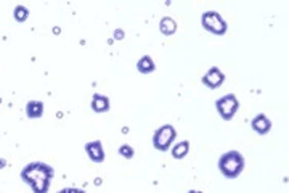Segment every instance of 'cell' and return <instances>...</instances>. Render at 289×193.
<instances>
[{"label": "cell", "mask_w": 289, "mask_h": 193, "mask_svg": "<svg viewBox=\"0 0 289 193\" xmlns=\"http://www.w3.org/2000/svg\"><path fill=\"white\" fill-rule=\"evenodd\" d=\"M201 24L206 31L217 34V35H222L226 32V23L222 20V16L217 13V11H206L201 18Z\"/></svg>", "instance_id": "4"}, {"label": "cell", "mask_w": 289, "mask_h": 193, "mask_svg": "<svg viewBox=\"0 0 289 193\" xmlns=\"http://www.w3.org/2000/svg\"><path fill=\"white\" fill-rule=\"evenodd\" d=\"M114 39L116 41H122L124 39V31L122 29H116L114 31Z\"/></svg>", "instance_id": "17"}, {"label": "cell", "mask_w": 289, "mask_h": 193, "mask_svg": "<svg viewBox=\"0 0 289 193\" xmlns=\"http://www.w3.org/2000/svg\"><path fill=\"white\" fill-rule=\"evenodd\" d=\"M86 151L90 156V160L93 163H103L105 161V151H103V145L100 140L89 142L86 145Z\"/></svg>", "instance_id": "7"}, {"label": "cell", "mask_w": 289, "mask_h": 193, "mask_svg": "<svg viewBox=\"0 0 289 193\" xmlns=\"http://www.w3.org/2000/svg\"><path fill=\"white\" fill-rule=\"evenodd\" d=\"M188 151H190V142L185 140V142H180V143L175 145L174 150H172V156L175 160H182L188 155Z\"/></svg>", "instance_id": "13"}, {"label": "cell", "mask_w": 289, "mask_h": 193, "mask_svg": "<svg viewBox=\"0 0 289 193\" xmlns=\"http://www.w3.org/2000/svg\"><path fill=\"white\" fill-rule=\"evenodd\" d=\"M28 16H29V10H28L26 7L18 5V7L15 8V20H16V21L23 23V21L28 20Z\"/></svg>", "instance_id": "14"}, {"label": "cell", "mask_w": 289, "mask_h": 193, "mask_svg": "<svg viewBox=\"0 0 289 193\" xmlns=\"http://www.w3.org/2000/svg\"><path fill=\"white\" fill-rule=\"evenodd\" d=\"M137 69L141 72V74H150V72H153L156 69V65L153 62V58L148 56V55H144L138 60V63H137Z\"/></svg>", "instance_id": "10"}, {"label": "cell", "mask_w": 289, "mask_h": 193, "mask_svg": "<svg viewBox=\"0 0 289 193\" xmlns=\"http://www.w3.org/2000/svg\"><path fill=\"white\" fill-rule=\"evenodd\" d=\"M159 29H161V32L166 34V35H172V34L177 31V23H175L172 18L166 16V18H162L161 23H159Z\"/></svg>", "instance_id": "12"}, {"label": "cell", "mask_w": 289, "mask_h": 193, "mask_svg": "<svg viewBox=\"0 0 289 193\" xmlns=\"http://www.w3.org/2000/svg\"><path fill=\"white\" fill-rule=\"evenodd\" d=\"M4 164H5V163H4L2 160H0V166H4Z\"/></svg>", "instance_id": "19"}, {"label": "cell", "mask_w": 289, "mask_h": 193, "mask_svg": "<svg viewBox=\"0 0 289 193\" xmlns=\"http://www.w3.org/2000/svg\"><path fill=\"white\" fill-rule=\"evenodd\" d=\"M175 137H177V130L174 129V126L166 124V126L159 127L153 136L154 148L159 150V151H167L169 148H171V145H172Z\"/></svg>", "instance_id": "3"}, {"label": "cell", "mask_w": 289, "mask_h": 193, "mask_svg": "<svg viewBox=\"0 0 289 193\" xmlns=\"http://www.w3.org/2000/svg\"><path fill=\"white\" fill-rule=\"evenodd\" d=\"M119 153L124 156V158L130 160L132 156H134V148L130 147V145H122V147L119 148Z\"/></svg>", "instance_id": "15"}, {"label": "cell", "mask_w": 289, "mask_h": 193, "mask_svg": "<svg viewBox=\"0 0 289 193\" xmlns=\"http://www.w3.org/2000/svg\"><path fill=\"white\" fill-rule=\"evenodd\" d=\"M58 193H86L84 190H80V188H63V190H59Z\"/></svg>", "instance_id": "16"}, {"label": "cell", "mask_w": 289, "mask_h": 193, "mask_svg": "<svg viewBox=\"0 0 289 193\" xmlns=\"http://www.w3.org/2000/svg\"><path fill=\"white\" fill-rule=\"evenodd\" d=\"M225 81V76L222 74V71L219 68H211L206 74H204L202 78V84L204 86H208L209 89H217V87H220L222 84Z\"/></svg>", "instance_id": "6"}, {"label": "cell", "mask_w": 289, "mask_h": 193, "mask_svg": "<svg viewBox=\"0 0 289 193\" xmlns=\"http://www.w3.org/2000/svg\"><path fill=\"white\" fill-rule=\"evenodd\" d=\"M110 106H111V103H110V99H108V96L100 95V93H95L93 95V99H92V110L95 113H105V111L110 110Z\"/></svg>", "instance_id": "9"}, {"label": "cell", "mask_w": 289, "mask_h": 193, "mask_svg": "<svg viewBox=\"0 0 289 193\" xmlns=\"http://www.w3.org/2000/svg\"><path fill=\"white\" fill-rule=\"evenodd\" d=\"M188 193H202V191H198V190H190Z\"/></svg>", "instance_id": "18"}, {"label": "cell", "mask_w": 289, "mask_h": 193, "mask_svg": "<svg viewBox=\"0 0 289 193\" xmlns=\"http://www.w3.org/2000/svg\"><path fill=\"white\" fill-rule=\"evenodd\" d=\"M215 106H217V110H219L220 116L225 121H230L236 114L239 103H238V99L233 93H228V95H225V96H222V99L217 100Z\"/></svg>", "instance_id": "5"}, {"label": "cell", "mask_w": 289, "mask_h": 193, "mask_svg": "<svg viewBox=\"0 0 289 193\" xmlns=\"http://www.w3.org/2000/svg\"><path fill=\"white\" fill-rule=\"evenodd\" d=\"M220 172L228 179H236L244 169V158L239 151H228L219 160Z\"/></svg>", "instance_id": "2"}, {"label": "cell", "mask_w": 289, "mask_h": 193, "mask_svg": "<svg viewBox=\"0 0 289 193\" xmlns=\"http://www.w3.org/2000/svg\"><path fill=\"white\" fill-rule=\"evenodd\" d=\"M44 113V103L42 102H37V100H32L26 105V114L31 118V119H35V118H40Z\"/></svg>", "instance_id": "11"}, {"label": "cell", "mask_w": 289, "mask_h": 193, "mask_svg": "<svg viewBox=\"0 0 289 193\" xmlns=\"http://www.w3.org/2000/svg\"><path fill=\"white\" fill-rule=\"evenodd\" d=\"M53 167L45 163H29L21 171V179L26 182L34 193H47L53 179Z\"/></svg>", "instance_id": "1"}, {"label": "cell", "mask_w": 289, "mask_h": 193, "mask_svg": "<svg viewBox=\"0 0 289 193\" xmlns=\"http://www.w3.org/2000/svg\"><path fill=\"white\" fill-rule=\"evenodd\" d=\"M252 129H254L257 134L263 136V134H267V132L272 129V121L265 116V114H257L254 119H252V123H251Z\"/></svg>", "instance_id": "8"}]
</instances>
